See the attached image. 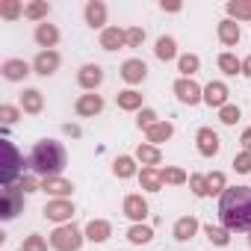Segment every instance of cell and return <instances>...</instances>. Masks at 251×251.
Here are the masks:
<instances>
[{"mask_svg": "<svg viewBox=\"0 0 251 251\" xmlns=\"http://www.w3.org/2000/svg\"><path fill=\"white\" fill-rule=\"evenodd\" d=\"M219 219L227 230H251V186H230L219 198Z\"/></svg>", "mask_w": 251, "mask_h": 251, "instance_id": "cell-1", "label": "cell"}, {"mask_svg": "<svg viewBox=\"0 0 251 251\" xmlns=\"http://www.w3.org/2000/svg\"><path fill=\"white\" fill-rule=\"evenodd\" d=\"M65 163H68L65 148H62L59 142H53V139L36 142L33 151H30V157H27V166H30L36 175H42V180H45V177H59V172L65 169Z\"/></svg>", "mask_w": 251, "mask_h": 251, "instance_id": "cell-2", "label": "cell"}, {"mask_svg": "<svg viewBox=\"0 0 251 251\" xmlns=\"http://www.w3.org/2000/svg\"><path fill=\"white\" fill-rule=\"evenodd\" d=\"M83 233H80V227H74L71 222L68 225H59L53 233H50V248H56V251H80V245H83Z\"/></svg>", "mask_w": 251, "mask_h": 251, "instance_id": "cell-3", "label": "cell"}, {"mask_svg": "<svg viewBox=\"0 0 251 251\" xmlns=\"http://www.w3.org/2000/svg\"><path fill=\"white\" fill-rule=\"evenodd\" d=\"M0 148H3V154H6V163H3V186H12V180L21 175V166H24V160H21V154H18V148L12 145V142H0Z\"/></svg>", "mask_w": 251, "mask_h": 251, "instance_id": "cell-4", "label": "cell"}, {"mask_svg": "<svg viewBox=\"0 0 251 251\" xmlns=\"http://www.w3.org/2000/svg\"><path fill=\"white\" fill-rule=\"evenodd\" d=\"M24 207V192L18 186H3V195H0V216H3L6 222L15 219Z\"/></svg>", "mask_w": 251, "mask_h": 251, "instance_id": "cell-5", "label": "cell"}, {"mask_svg": "<svg viewBox=\"0 0 251 251\" xmlns=\"http://www.w3.org/2000/svg\"><path fill=\"white\" fill-rule=\"evenodd\" d=\"M175 95H177L180 103H189V106H195V103L204 100V89H201L192 77H180V80L175 83Z\"/></svg>", "mask_w": 251, "mask_h": 251, "instance_id": "cell-6", "label": "cell"}, {"mask_svg": "<svg viewBox=\"0 0 251 251\" xmlns=\"http://www.w3.org/2000/svg\"><path fill=\"white\" fill-rule=\"evenodd\" d=\"M71 216H74V204L68 198H53L45 204V219L50 222H71Z\"/></svg>", "mask_w": 251, "mask_h": 251, "instance_id": "cell-7", "label": "cell"}, {"mask_svg": "<svg viewBox=\"0 0 251 251\" xmlns=\"http://www.w3.org/2000/svg\"><path fill=\"white\" fill-rule=\"evenodd\" d=\"M195 142H198V154L201 157H216L219 148H222V142H219V136H216L213 127H201L195 133Z\"/></svg>", "mask_w": 251, "mask_h": 251, "instance_id": "cell-8", "label": "cell"}, {"mask_svg": "<svg viewBox=\"0 0 251 251\" xmlns=\"http://www.w3.org/2000/svg\"><path fill=\"white\" fill-rule=\"evenodd\" d=\"M77 83H80L86 92H95V89L103 83V68H100V65H92V62L83 65V68L77 71Z\"/></svg>", "mask_w": 251, "mask_h": 251, "instance_id": "cell-9", "label": "cell"}, {"mask_svg": "<svg viewBox=\"0 0 251 251\" xmlns=\"http://www.w3.org/2000/svg\"><path fill=\"white\" fill-rule=\"evenodd\" d=\"M204 103H207V106H216V109L227 106V86H225L222 80L207 83V86H204Z\"/></svg>", "mask_w": 251, "mask_h": 251, "instance_id": "cell-10", "label": "cell"}, {"mask_svg": "<svg viewBox=\"0 0 251 251\" xmlns=\"http://www.w3.org/2000/svg\"><path fill=\"white\" fill-rule=\"evenodd\" d=\"M100 109H103V98L100 95H92V92L89 95H80L77 103H74V112L83 115V118H95Z\"/></svg>", "mask_w": 251, "mask_h": 251, "instance_id": "cell-11", "label": "cell"}, {"mask_svg": "<svg viewBox=\"0 0 251 251\" xmlns=\"http://www.w3.org/2000/svg\"><path fill=\"white\" fill-rule=\"evenodd\" d=\"M56 68H59V53H56V50H42V53L33 59V71L42 74V77L56 74Z\"/></svg>", "mask_w": 251, "mask_h": 251, "instance_id": "cell-12", "label": "cell"}, {"mask_svg": "<svg viewBox=\"0 0 251 251\" xmlns=\"http://www.w3.org/2000/svg\"><path fill=\"white\" fill-rule=\"evenodd\" d=\"M127 45V30H121V27H103L100 30V48L103 50H118Z\"/></svg>", "mask_w": 251, "mask_h": 251, "instance_id": "cell-13", "label": "cell"}, {"mask_svg": "<svg viewBox=\"0 0 251 251\" xmlns=\"http://www.w3.org/2000/svg\"><path fill=\"white\" fill-rule=\"evenodd\" d=\"M121 77H124V83L136 86V83H142L148 77V65L142 59H127V62L121 65Z\"/></svg>", "mask_w": 251, "mask_h": 251, "instance_id": "cell-14", "label": "cell"}, {"mask_svg": "<svg viewBox=\"0 0 251 251\" xmlns=\"http://www.w3.org/2000/svg\"><path fill=\"white\" fill-rule=\"evenodd\" d=\"M124 216L133 219L136 225H142V219L148 216V201L142 195H127L124 198Z\"/></svg>", "mask_w": 251, "mask_h": 251, "instance_id": "cell-15", "label": "cell"}, {"mask_svg": "<svg viewBox=\"0 0 251 251\" xmlns=\"http://www.w3.org/2000/svg\"><path fill=\"white\" fill-rule=\"evenodd\" d=\"M21 109H24L27 115H39V112L45 109L42 92H39V89H24V92H21Z\"/></svg>", "mask_w": 251, "mask_h": 251, "instance_id": "cell-16", "label": "cell"}, {"mask_svg": "<svg viewBox=\"0 0 251 251\" xmlns=\"http://www.w3.org/2000/svg\"><path fill=\"white\" fill-rule=\"evenodd\" d=\"M112 236V225L106 222V219H92L89 225H86V239H92V242H106Z\"/></svg>", "mask_w": 251, "mask_h": 251, "instance_id": "cell-17", "label": "cell"}, {"mask_svg": "<svg viewBox=\"0 0 251 251\" xmlns=\"http://www.w3.org/2000/svg\"><path fill=\"white\" fill-rule=\"evenodd\" d=\"M0 71H3V77H6V80L21 83V80L30 74V65H27L24 59H6L3 65H0Z\"/></svg>", "mask_w": 251, "mask_h": 251, "instance_id": "cell-18", "label": "cell"}, {"mask_svg": "<svg viewBox=\"0 0 251 251\" xmlns=\"http://www.w3.org/2000/svg\"><path fill=\"white\" fill-rule=\"evenodd\" d=\"M36 42H39V48H45V50H53L56 48V42H59V30L53 27V24H39L36 27Z\"/></svg>", "mask_w": 251, "mask_h": 251, "instance_id": "cell-19", "label": "cell"}, {"mask_svg": "<svg viewBox=\"0 0 251 251\" xmlns=\"http://www.w3.org/2000/svg\"><path fill=\"white\" fill-rule=\"evenodd\" d=\"M42 189H45L48 195H53V198H68V195L74 192L71 180H62V177H45V180H42Z\"/></svg>", "mask_w": 251, "mask_h": 251, "instance_id": "cell-20", "label": "cell"}, {"mask_svg": "<svg viewBox=\"0 0 251 251\" xmlns=\"http://www.w3.org/2000/svg\"><path fill=\"white\" fill-rule=\"evenodd\" d=\"M239 24L236 21H230V18H225L222 24H219V42L225 45V48H233L236 42H239Z\"/></svg>", "mask_w": 251, "mask_h": 251, "instance_id": "cell-21", "label": "cell"}, {"mask_svg": "<svg viewBox=\"0 0 251 251\" xmlns=\"http://www.w3.org/2000/svg\"><path fill=\"white\" fill-rule=\"evenodd\" d=\"M195 230H198V219H195V216H180V219L175 222V239H180V242L192 239Z\"/></svg>", "mask_w": 251, "mask_h": 251, "instance_id": "cell-22", "label": "cell"}, {"mask_svg": "<svg viewBox=\"0 0 251 251\" xmlns=\"http://www.w3.org/2000/svg\"><path fill=\"white\" fill-rule=\"evenodd\" d=\"M86 24L89 27H103L106 24V6L100 0H89L86 3Z\"/></svg>", "mask_w": 251, "mask_h": 251, "instance_id": "cell-23", "label": "cell"}, {"mask_svg": "<svg viewBox=\"0 0 251 251\" xmlns=\"http://www.w3.org/2000/svg\"><path fill=\"white\" fill-rule=\"evenodd\" d=\"M172 133H175V124H172V121H157L154 127H148V130H145V139L157 145V142L172 139Z\"/></svg>", "mask_w": 251, "mask_h": 251, "instance_id": "cell-24", "label": "cell"}, {"mask_svg": "<svg viewBox=\"0 0 251 251\" xmlns=\"http://www.w3.org/2000/svg\"><path fill=\"white\" fill-rule=\"evenodd\" d=\"M136 160H139L145 169H154V166L163 163V154H160L157 145H139V148H136Z\"/></svg>", "mask_w": 251, "mask_h": 251, "instance_id": "cell-25", "label": "cell"}, {"mask_svg": "<svg viewBox=\"0 0 251 251\" xmlns=\"http://www.w3.org/2000/svg\"><path fill=\"white\" fill-rule=\"evenodd\" d=\"M154 53H157V59L169 62V59H175V56H177V42H175L172 36H160V39H157Z\"/></svg>", "mask_w": 251, "mask_h": 251, "instance_id": "cell-26", "label": "cell"}, {"mask_svg": "<svg viewBox=\"0 0 251 251\" xmlns=\"http://www.w3.org/2000/svg\"><path fill=\"white\" fill-rule=\"evenodd\" d=\"M139 183H142L145 192H160V186H163V172H160V169H142Z\"/></svg>", "mask_w": 251, "mask_h": 251, "instance_id": "cell-27", "label": "cell"}, {"mask_svg": "<svg viewBox=\"0 0 251 251\" xmlns=\"http://www.w3.org/2000/svg\"><path fill=\"white\" fill-rule=\"evenodd\" d=\"M118 109H127V112H133V109H142V95L136 92V89H127V92H118Z\"/></svg>", "mask_w": 251, "mask_h": 251, "instance_id": "cell-28", "label": "cell"}, {"mask_svg": "<svg viewBox=\"0 0 251 251\" xmlns=\"http://www.w3.org/2000/svg\"><path fill=\"white\" fill-rule=\"evenodd\" d=\"M225 9H227L230 21H233V18H236V21H248V18H251V0H230Z\"/></svg>", "mask_w": 251, "mask_h": 251, "instance_id": "cell-29", "label": "cell"}, {"mask_svg": "<svg viewBox=\"0 0 251 251\" xmlns=\"http://www.w3.org/2000/svg\"><path fill=\"white\" fill-rule=\"evenodd\" d=\"M48 12H50V6L45 3V0H33V3H27L24 6V18H30V21H48Z\"/></svg>", "mask_w": 251, "mask_h": 251, "instance_id": "cell-30", "label": "cell"}, {"mask_svg": "<svg viewBox=\"0 0 251 251\" xmlns=\"http://www.w3.org/2000/svg\"><path fill=\"white\" fill-rule=\"evenodd\" d=\"M112 172H115V177H133V175H136L133 157H118V160L112 163Z\"/></svg>", "mask_w": 251, "mask_h": 251, "instance_id": "cell-31", "label": "cell"}, {"mask_svg": "<svg viewBox=\"0 0 251 251\" xmlns=\"http://www.w3.org/2000/svg\"><path fill=\"white\" fill-rule=\"evenodd\" d=\"M24 15V6L18 3V0H0V18H6V21H15Z\"/></svg>", "mask_w": 251, "mask_h": 251, "instance_id": "cell-32", "label": "cell"}, {"mask_svg": "<svg viewBox=\"0 0 251 251\" xmlns=\"http://www.w3.org/2000/svg\"><path fill=\"white\" fill-rule=\"evenodd\" d=\"M198 65H201V59H198L195 53H183V56H177V71H180L183 77H192V74L198 71Z\"/></svg>", "mask_w": 251, "mask_h": 251, "instance_id": "cell-33", "label": "cell"}, {"mask_svg": "<svg viewBox=\"0 0 251 251\" xmlns=\"http://www.w3.org/2000/svg\"><path fill=\"white\" fill-rule=\"evenodd\" d=\"M151 236H154V230H151L148 225H133V227L127 230V239H130L133 245H145V242H151Z\"/></svg>", "mask_w": 251, "mask_h": 251, "instance_id": "cell-34", "label": "cell"}, {"mask_svg": "<svg viewBox=\"0 0 251 251\" xmlns=\"http://www.w3.org/2000/svg\"><path fill=\"white\" fill-rule=\"evenodd\" d=\"M204 233H207V239H210L213 245H219V248H225V245L230 242V233H227V227H216V225H207V227H204Z\"/></svg>", "mask_w": 251, "mask_h": 251, "instance_id": "cell-35", "label": "cell"}, {"mask_svg": "<svg viewBox=\"0 0 251 251\" xmlns=\"http://www.w3.org/2000/svg\"><path fill=\"white\" fill-rule=\"evenodd\" d=\"M219 68H222L225 74H236V71L242 74V62H239L233 53H222V56H219Z\"/></svg>", "mask_w": 251, "mask_h": 251, "instance_id": "cell-36", "label": "cell"}, {"mask_svg": "<svg viewBox=\"0 0 251 251\" xmlns=\"http://www.w3.org/2000/svg\"><path fill=\"white\" fill-rule=\"evenodd\" d=\"M163 183L180 186V183H186V172H183V169H177V166H169V169H163Z\"/></svg>", "mask_w": 251, "mask_h": 251, "instance_id": "cell-37", "label": "cell"}, {"mask_svg": "<svg viewBox=\"0 0 251 251\" xmlns=\"http://www.w3.org/2000/svg\"><path fill=\"white\" fill-rule=\"evenodd\" d=\"M207 186H210V195H225V175L222 172H213V175H207Z\"/></svg>", "mask_w": 251, "mask_h": 251, "instance_id": "cell-38", "label": "cell"}, {"mask_svg": "<svg viewBox=\"0 0 251 251\" xmlns=\"http://www.w3.org/2000/svg\"><path fill=\"white\" fill-rule=\"evenodd\" d=\"M189 189H192L198 198L210 195V186H207V177H204V175H192V177H189Z\"/></svg>", "mask_w": 251, "mask_h": 251, "instance_id": "cell-39", "label": "cell"}, {"mask_svg": "<svg viewBox=\"0 0 251 251\" xmlns=\"http://www.w3.org/2000/svg\"><path fill=\"white\" fill-rule=\"evenodd\" d=\"M18 251H48V242L39 236V233H30L27 239H24V245L18 248Z\"/></svg>", "mask_w": 251, "mask_h": 251, "instance_id": "cell-40", "label": "cell"}, {"mask_svg": "<svg viewBox=\"0 0 251 251\" xmlns=\"http://www.w3.org/2000/svg\"><path fill=\"white\" fill-rule=\"evenodd\" d=\"M219 121H222V124H236V121H239V106H233V103L222 106V109H219Z\"/></svg>", "mask_w": 251, "mask_h": 251, "instance_id": "cell-41", "label": "cell"}, {"mask_svg": "<svg viewBox=\"0 0 251 251\" xmlns=\"http://www.w3.org/2000/svg\"><path fill=\"white\" fill-rule=\"evenodd\" d=\"M233 169H236L239 175H248V172H251V151H242V154H236V160H233Z\"/></svg>", "mask_w": 251, "mask_h": 251, "instance_id": "cell-42", "label": "cell"}, {"mask_svg": "<svg viewBox=\"0 0 251 251\" xmlns=\"http://www.w3.org/2000/svg\"><path fill=\"white\" fill-rule=\"evenodd\" d=\"M136 124H139V127H142V130H148V127H154V124H157V112H154V109H142V112L136 115Z\"/></svg>", "mask_w": 251, "mask_h": 251, "instance_id": "cell-43", "label": "cell"}, {"mask_svg": "<svg viewBox=\"0 0 251 251\" xmlns=\"http://www.w3.org/2000/svg\"><path fill=\"white\" fill-rule=\"evenodd\" d=\"M145 42V30L142 27H130L127 30V48H139Z\"/></svg>", "mask_w": 251, "mask_h": 251, "instance_id": "cell-44", "label": "cell"}, {"mask_svg": "<svg viewBox=\"0 0 251 251\" xmlns=\"http://www.w3.org/2000/svg\"><path fill=\"white\" fill-rule=\"evenodd\" d=\"M18 115H21V112H18L15 106H9V103H3V106H0V118H3V124H6V127L18 121Z\"/></svg>", "mask_w": 251, "mask_h": 251, "instance_id": "cell-45", "label": "cell"}, {"mask_svg": "<svg viewBox=\"0 0 251 251\" xmlns=\"http://www.w3.org/2000/svg\"><path fill=\"white\" fill-rule=\"evenodd\" d=\"M18 189H21V192H36V189H42V183H39L36 177H30V175H24V177L18 180Z\"/></svg>", "mask_w": 251, "mask_h": 251, "instance_id": "cell-46", "label": "cell"}, {"mask_svg": "<svg viewBox=\"0 0 251 251\" xmlns=\"http://www.w3.org/2000/svg\"><path fill=\"white\" fill-rule=\"evenodd\" d=\"M239 142H242V148H245V151H251V127L242 133V139H239Z\"/></svg>", "mask_w": 251, "mask_h": 251, "instance_id": "cell-47", "label": "cell"}, {"mask_svg": "<svg viewBox=\"0 0 251 251\" xmlns=\"http://www.w3.org/2000/svg\"><path fill=\"white\" fill-rule=\"evenodd\" d=\"M242 74H245V77H251V56H245V59H242Z\"/></svg>", "mask_w": 251, "mask_h": 251, "instance_id": "cell-48", "label": "cell"}, {"mask_svg": "<svg viewBox=\"0 0 251 251\" xmlns=\"http://www.w3.org/2000/svg\"><path fill=\"white\" fill-rule=\"evenodd\" d=\"M163 9L166 12H180V3H166V0H163Z\"/></svg>", "mask_w": 251, "mask_h": 251, "instance_id": "cell-49", "label": "cell"}, {"mask_svg": "<svg viewBox=\"0 0 251 251\" xmlns=\"http://www.w3.org/2000/svg\"><path fill=\"white\" fill-rule=\"evenodd\" d=\"M65 133H71V136H80V127H74V124H65Z\"/></svg>", "mask_w": 251, "mask_h": 251, "instance_id": "cell-50", "label": "cell"}, {"mask_svg": "<svg viewBox=\"0 0 251 251\" xmlns=\"http://www.w3.org/2000/svg\"><path fill=\"white\" fill-rule=\"evenodd\" d=\"M248 245H251V230H248Z\"/></svg>", "mask_w": 251, "mask_h": 251, "instance_id": "cell-51", "label": "cell"}]
</instances>
